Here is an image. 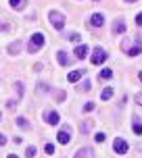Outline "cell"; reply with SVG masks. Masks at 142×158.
<instances>
[{"instance_id":"cell-17","label":"cell","mask_w":142,"mask_h":158,"mask_svg":"<svg viewBox=\"0 0 142 158\" xmlns=\"http://www.w3.org/2000/svg\"><path fill=\"white\" fill-rule=\"evenodd\" d=\"M90 154H92V148H82V150H79L73 158H88Z\"/></svg>"},{"instance_id":"cell-4","label":"cell","mask_w":142,"mask_h":158,"mask_svg":"<svg viewBox=\"0 0 142 158\" xmlns=\"http://www.w3.org/2000/svg\"><path fill=\"white\" fill-rule=\"evenodd\" d=\"M113 150L117 152V154H126V152L130 150V143H127L123 137H117V139L113 142Z\"/></svg>"},{"instance_id":"cell-35","label":"cell","mask_w":142,"mask_h":158,"mask_svg":"<svg viewBox=\"0 0 142 158\" xmlns=\"http://www.w3.org/2000/svg\"><path fill=\"white\" fill-rule=\"evenodd\" d=\"M8 158H19V156H15V154H11V156H8Z\"/></svg>"},{"instance_id":"cell-36","label":"cell","mask_w":142,"mask_h":158,"mask_svg":"<svg viewBox=\"0 0 142 158\" xmlns=\"http://www.w3.org/2000/svg\"><path fill=\"white\" fill-rule=\"evenodd\" d=\"M126 2H136V0H126Z\"/></svg>"},{"instance_id":"cell-8","label":"cell","mask_w":142,"mask_h":158,"mask_svg":"<svg viewBox=\"0 0 142 158\" xmlns=\"http://www.w3.org/2000/svg\"><path fill=\"white\" fill-rule=\"evenodd\" d=\"M132 131L136 135H142V121H140L138 114H134V118H132Z\"/></svg>"},{"instance_id":"cell-34","label":"cell","mask_w":142,"mask_h":158,"mask_svg":"<svg viewBox=\"0 0 142 158\" xmlns=\"http://www.w3.org/2000/svg\"><path fill=\"white\" fill-rule=\"evenodd\" d=\"M138 81H140V83H142V71L138 73Z\"/></svg>"},{"instance_id":"cell-18","label":"cell","mask_w":142,"mask_h":158,"mask_svg":"<svg viewBox=\"0 0 142 158\" xmlns=\"http://www.w3.org/2000/svg\"><path fill=\"white\" fill-rule=\"evenodd\" d=\"M17 125L23 127V129H29V121H27V118H23V117H17Z\"/></svg>"},{"instance_id":"cell-3","label":"cell","mask_w":142,"mask_h":158,"mask_svg":"<svg viewBox=\"0 0 142 158\" xmlns=\"http://www.w3.org/2000/svg\"><path fill=\"white\" fill-rule=\"evenodd\" d=\"M104 60H107V50L100 46H96L94 50H92V64H103Z\"/></svg>"},{"instance_id":"cell-19","label":"cell","mask_w":142,"mask_h":158,"mask_svg":"<svg viewBox=\"0 0 142 158\" xmlns=\"http://www.w3.org/2000/svg\"><path fill=\"white\" fill-rule=\"evenodd\" d=\"M100 98H103V100H111V98H113V89H111V87L103 89V96H100Z\"/></svg>"},{"instance_id":"cell-24","label":"cell","mask_w":142,"mask_h":158,"mask_svg":"<svg viewBox=\"0 0 142 158\" xmlns=\"http://www.w3.org/2000/svg\"><path fill=\"white\" fill-rule=\"evenodd\" d=\"M90 87H92V83H90V81H84V83L79 85V89H82V92H88Z\"/></svg>"},{"instance_id":"cell-20","label":"cell","mask_w":142,"mask_h":158,"mask_svg":"<svg viewBox=\"0 0 142 158\" xmlns=\"http://www.w3.org/2000/svg\"><path fill=\"white\" fill-rule=\"evenodd\" d=\"M94 108H96L94 102H86V104H84V112H92Z\"/></svg>"},{"instance_id":"cell-37","label":"cell","mask_w":142,"mask_h":158,"mask_svg":"<svg viewBox=\"0 0 142 158\" xmlns=\"http://www.w3.org/2000/svg\"><path fill=\"white\" fill-rule=\"evenodd\" d=\"M94 2H98V0H94Z\"/></svg>"},{"instance_id":"cell-13","label":"cell","mask_w":142,"mask_h":158,"mask_svg":"<svg viewBox=\"0 0 142 158\" xmlns=\"http://www.w3.org/2000/svg\"><path fill=\"white\" fill-rule=\"evenodd\" d=\"M111 77H113V71H111V69H103V71H100V75H98V79H100V81H109Z\"/></svg>"},{"instance_id":"cell-6","label":"cell","mask_w":142,"mask_h":158,"mask_svg":"<svg viewBox=\"0 0 142 158\" xmlns=\"http://www.w3.org/2000/svg\"><path fill=\"white\" fill-rule=\"evenodd\" d=\"M90 25H92V27H103L104 25V15L103 13H94V15L90 17Z\"/></svg>"},{"instance_id":"cell-11","label":"cell","mask_w":142,"mask_h":158,"mask_svg":"<svg viewBox=\"0 0 142 158\" xmlns=\"http://www.w3.org/2000/svg\"><path fill=\"white\" fill-rule=\"evenodd\" d=\"M56 137H59V143H69V139H71V133L67 131V129H61L59 133H56Z\"/></svg>"},{"instance_id":"cell-25","label":"cell","mask_w":142,"mask_h":158,"mask_svg":"<svg viewBox=\"0 0 142 158\" xmlns=\"http://www.w3.org/2000/svg\"><path fill=\"white\" fill-rule=\"evenodd\" d=\"M25 154H27V158H33V156H36V148H33V146H29Z\"/></svg>"},{"instance_id":"cell-31","label":"cell","mask_w":142,"mask_h":158,"mask_svg":"<svg viewBox=\"0 0 142 158\" xmlns=\"http://www.w3.org/2000/svg\"><path fill=\"white\" fill-rule=\"evenodd\" d=\"M136 104H138V106H142V94H136Z\"/></svg>"},{"instance_id":"cell-15","label":"cell","mask_w":142,"mask_h":158,"mask_svg":"<svg viewBox=\"0 0 142 158\" xmlns=\"http://www.w3.org/2000/svg\"><path fill=\"white\" fill-rule=\"evenodd\" d=\"M21 46H23L21 42H13V44L8 46V54H17V52L21 50Z\"/></svg>"},{"instance_id":"cell-30","label":"cell","mask_w":142,"mask_h":158,"mask_svg":"<svg viewBox=\"0 0 142 158\" xmlns=\"http://www.w3.org/2000/svg\"><path fill=\"white\" fill-rule=\"evenodd\" d=\"M38 92H48V85H44V83H40V85H38Z\"/></svg>"},{"instance_id":"cell-5","label":"cell","mask_w":142,"mask_h":158,"mask_svg":"<svg viewBox=\"0 0 142 158\" xmlns=\"http://www.w3.org/2000/svg\"><path fill=\"white\" fill-rule=\"evenodd\" d=\"M44 121H46L48 125H59V121H61V114L55 110H46L44 112Z\"/></svg>"},{"instance_id":"cell-2","label":"cell","mask_w":142,"mask_h":158,"mask_svg":"<svg viewBox=\"0 0 142 158\" xmlns=\"http://www.w3.org/2000/svg\"><path fill=\"white\" fill-rule=\"evenodd\" d=\"M44 42H46V38H44L42 33H33L32 40H29V48H27V50H29V52H38L40 48L44 46Z\"/></svg>"},{"instance_id":"cell-38","label":"cell","mask_w":142,"mask_h":158,"mask_svg":"<svg viewBox=\"0 0 142 158\" xmlns=\"http://www.w3.org/2000/svg\"><path fill=\"white\" fill-rule=\"evenodd\" d=\"M0 118H2V114H0Z\"/></svg>"},{"instance_id":"cell-14","label":"cell","mask_w":142,"mask_h":158,"mask_svg":"<svg viewBox=\"0 0 142 158\" xmlns=\"http://www.w3.org/2000/svg\"><path fill=\"white\" fill-rule=\"evenodd\" d=\"M142 52V44H138V46H132L127 48V56H138Z\"/></svg>"},{"instance_id":"cell-10","label":"cell","mask_w":142,"mask_h":158,"mask_svg":"<svg viewBox=\"0 0 142 158\" xmlns=\"http://www.w3.org/2000/svg\"><path fill=\"white\" fill-rule=\"evenodd\" d=\"M126 29H127L126 19H117V21H115V25H113V31H115V33H123Z\"/></svg>"},{"instance_id":"cell-28","label":"cell","mask_w":142,"mask_h":158,"mask_svg":"<svg viewBox=\"0 0 142 158\" xmlns=\"http://www.w3.org/2000/svg\"><path fill=\"white\" fill-rule=\"evenodd\" d=\"M69 40H71V42H79V33H71Z\"/></svg>"},{"instance_id":"cell-12","label":"cell","mask_w":142,"mask_h":158,"mask_svg":"<svg viewBox=\"0 0 142 158\" xmlns=\"http://www.w3.org/2000/svg\"><path fill=\"white\" fill-rule=\"evenodd\" d=\"M82 75H84V71H71L69 75H67V81H71V83H78Z\"/></svg>"},{"instance_id":"cell-1","label":"cell","mask_w":142,"mask_h":158,"mask_svg":"<svg viewBox=\"0 0 142 158\" xmlns=\"http://www.w3.org/2000/svg\"><path fill=\"white\" fill-rule=\"evenodd\" d=\"M48 19H50L52 27L59 29V31L65 27V15H63V13H59V10H50V13H48Z\"/></svg>"},{"instance_id":"cell-29","label":"cell","mask_w":142,"mask_h":158,"mask_svg":"<svg viewBox=\"0 0 142 158\" xmlns=\"http://www.w3.org/2000/svg\"><path fill=\"white\" fill-rule=\"evenodd\" d=\"M7 106H8V108H11V110H15V106H17V102H15V100H11V102H7Z\"/></svg>"},{"instance_id":"cell-23","label":"cell","mask_w":142,"mask_h":158,"mask_svg":"<svg viewBox=\"0 0 142 158\" xmlns=\"http://www.w3.org/2000/svg\"><path fill=\"white\" fill-rule=\"evenodd\" d=\"M44 152H46V154H55V146H52V143H46V146H44Z\"/></svg>"},{"instance_id":"cell-22","label":"cell","mask_w":142,"mask_h":158,"mask_svg":"<svg viewBox=\"0 0 142 158\" xmlns=\"http://www.w3.org/2000/svg\"><path fill=\"white\" fill-rule=\"evenodd\" d=\"M56 100H59V102H65V92L63 89H59V92H56V96H55Z\"/></svg>"},{"instance_id":"cell-32","label":"cell","mask_w":142,"mask_h":158,"mask_svg":"<svg viewBox=\"0 0 142 158\" xmlns=\"http://www.w3.org/2000/svg\"><path fill=\"white\" fill-rule=\"evenodd\" d=\"M7 29H11V25H7V23H0V31H7Z\"/></svg>"},{"instance_id":"cell-33","label":"cell","mask_w":142,"mask_h":158,"mask_svg":"<svg viewBox=\"0 0 142 158\" xmlns=\"http://www.w3.org/2000/svg\"><path fill=\"white\" fill-rule=\"evenodd\" d=\"M4 143H7V137H4V135H0V146H4Z\"/></svg>"},{"instance_id":"cell-9","label":"cell","mask_w":142,"mask_h":158,"mask_svg":"<svg viewBox=\"0 0 142 158\" xmlns=\"http://www.w3.org/2000/svg\"><path fill=\"white\" fill-rule=\"evenodd\" d=\"M88 52H90V48L88 46H84V44H79V46H75V58H86L88 56Z\"/></svg>"},{"instance_id":"cell-16","label":"cell","mask_w":142,"mask_h":158,"mask_svg":"<svg viewBox=\"0 0 142 158\" xmlns=\"http://www.w3.org/2000/svg\"><path fill=\"white\" fill-rule=\"evenodd\" d=\"M8 4L15 8V10H21L25 6V0H8Z\"/></svg>"},{"instance_id":"cell-21","label":"cell","mask_w":142,"mask_h":158,"mask_svg":"<svg viewBox=\"0 0 142 158\" xmlns=\"http://www.w3.org/2000/svg\"><path fill=\"white\" fill-rule=\"evenodd\" d=\"M90 129H92V121H86V123L82 125V131H84V133H88Z\"/></svg>"},{"instance_id":"cell-7","label":"cell","mask_w":142,"mask_h":158,"mask_svg":"<svg viewBox=\"0 0 142 158\" xmlns=\"http://www.w3.org/2000/svg\"><path fill=\"white\" fill-rule=\"evenodd\" d=\"M56 60H59V64H61V67H69V64H71L69 54H67V52H63V50H61V52H56Z\"/></svg>"},{"instance_id":"cell-26","label":"cell","mask_w":142,"mask_h":158,"mask_svg":"<svg viewBox=\"0 0 142 158\" xmlns=\"http://www.w3.org/2000/svg\"><path fill=\"white\" fill-rule=\"evenodd\" d=\"M136 25H138V27H142V13H138V15H136Z\"/></svg>"},{"instance_id":"cell-27","label":"cell","mask_w":142,"mask_h":158,"mask_svg":"<svg viewBox=\"0 0 142 158\" xmlns=\"http://www.w3.org/2000/svg\"><path fill=\"white\" fill-rule=\"evenodd\" d=\"M94 139H96L98 143H100V142H104V133H96V137H94Z\"/></svg>"}]
</instances>
